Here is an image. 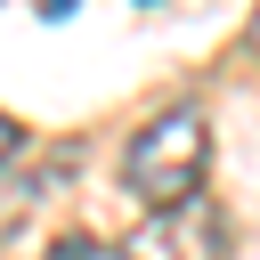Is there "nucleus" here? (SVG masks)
Masks as SVG:
<instances>
[{
    "instance_id": "nucleus-3",
    "label": "nucleus",
    "mask_w": 260,
    "mask_h": 260,
    "mask_svg": "<svg viewBox=\"0 0 260 260\" xmlns=\"http://www.w3.org/2000/svg\"><path fill=\"white\" fill-rule=\"evenodd\" d=\"M16 154H24V130H16L8 114H0V162H16Z\"/></svg>"
},
{
    "instance_id": "nucleus-4",
    "label": "nucleus",
    "mask_w": 260,
    "mask_h": 260,
    "mask_svg": "<svg viewBox=\"0 0 260 260\" xmlns=\"http://www.w3.org/2000/svg\"><path fill=\"white\" fill-rule=\"evenodd\" d=\"M138 8H154V0H138Z\"/></svg>"
},
{
    "instance_id": "nucleus-1",
    "label": "nucleus",
    "mask_w": 260,
    "mask_h": 260,
    "mask_svg": "<svg viewBox=\"0 0 260 260\" xmlns=\"http://www.w3.org/2000/svg\"><path fill=\"white\" fill-rule=\"evenodd\" d=\"M122 179H130V195H146V211L195 203L203 179H211V122H203V106H162L154 122H138L130 154H122Z\"/></svg>"
},
{
    "instance_id": "nucleus-2",
    "label": "nucleus",
    "mask_w": 260,
    "mask_h": 260,
    "mask_svg": "<svg viewBox=\"0 0 260 260\" xmlns=\"http://www.w3.org/2000/svg\"><path fill=\"white\" fill-rule=\"evenodd\" d=\"M130 260H219V211H211V195L154 211L130 236Z\"/></svg>"
},
{
    "instance_id": "nucleus-5",
    "label": "nucleus",
    "mask_w": 260,
    "mask_h": 260,
    "mask_svg": "<svg viewBox=\"0 0 260 260\" xmlns=\"http://www.w3.org/2000/svg\"><path fill=\"white\" fill-rule=\"evenodd\" d=\"M252 41H260V24H252Z\"/></svg>"
}]
</instances>
